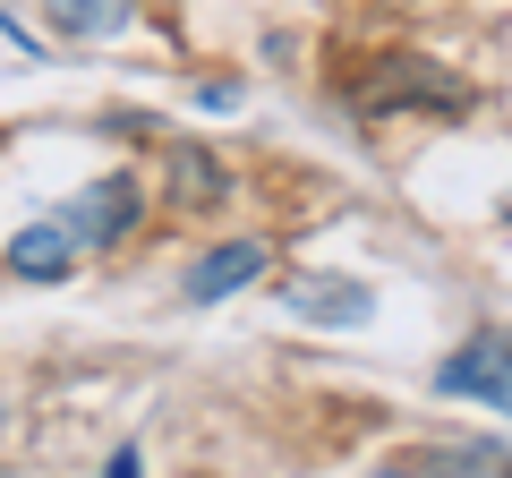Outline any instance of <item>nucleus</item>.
Segmentation results:
<instances>
[{
	"label": "nucleus",
	"mask_w": 512,
	"mask_h": 478,
	"mask_svg": "<svg viewBox=\"0 0 512 478\" xmlns=\"http://www.w3.org/2000/svg\"><path fill=\"white\" fill-rule=\"evenodd\" d=\"M436 393L453 402H487V410H512V333H470L436 368Z\"/></svg>",
	"instance_id": "obj_1"
},
{
	"label": "nucleus",
	"mask_w": 512,
	"mask_h": 478,
	"mask_svg": "<svg viewBox=\"0 0 512 478\" xmlns=\"http://www.w3.org/2000/svg\"><path fill=\"white\" fill-rule=\"evenodd\" d=\"M60 222L77 231V248H111V239L137 222V180H103V188H77L60 205Z\"/></svg>",
	"instance_id": "obj_2"
},
{
	"label": "nucleus",
	"mask_w": 512,
	"mask_h": 478,
	"mask_svg": "<svg viewBox=\"0 0 512 478\" xmlns=\"http://www.w3.org/2000/svg\"><path fill=\"white\" fill-rule=\"evenodd\" d=\"M77 257H86V248H77V231H69L60 214L9 239V274H26V282H69V274H77Z\"/></svg>",
	"instance_id": "obj_3"
},
{
	"label": "nucleus",
	"mask_w": 512,
	"mask_h": 478,
	"mask_svg": "<svg viewBox=\"0 0 512 478\" xmlns=\"http://www.w3.org/2000/svg\"><path fill=\"white\" fill-rule=\"evenodd\" d=\"M282 299H291V316H308V325H359L367 316V282H342V274H308Z\"/></svg>",
	"instance_id": "obj_4"
},
{
	"label": "nucleus",
	"mask_w": 512,
	"mask_h": 478,
	"mask_svg": "<svg viewBox=\"0 0 512 478\" xmlns=\"http://www.w3.org/2000/svg\"><path fill=\"white\" fill-rule=\"evenodd\" d=\"M265 265H274V257H265V239H231V248H214V257L188 274V299H231V291H248Z\"/></svg>",
	"instance_id": "obj_5"
},
{
	"label": "nucleus",
	"mask_w": 512,
	"mask_h": 478,
	"mask_svg": "<svg viewBox=\"0 0 512 478\" xmlns=\"http://www.w3.org/2000/svg\"><path fill=\"white\" fill-rule=\"evenodd\" d=\"M43 18H52L69 43H111L128 18H137V0H43Z\"/></svg>",
	"instance_id": "obj_6"
},
{
	"label": "nucleus",
	"mask_w": 512,
	"mask_h": 478,
	"mask_svg": "<svg viewBox=\"0 0 512 478\" xmlns=\"http://www.w3.org/2000/svg\"><path fill=\"white\" fill-rule=\"evenodd\" d=\"M504 222H512V197H504Z\"/></svg>",
	"instance_id": "obj_7"
}]
</instances>
